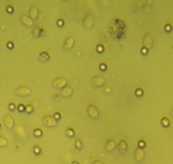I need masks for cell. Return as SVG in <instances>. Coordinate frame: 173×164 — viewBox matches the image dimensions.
<instances>
[{
	"mask_svg": "<svg viewBox=\"0 0 173 164\" xmlns=\"http://www.w3.org/2000/svg\"><path fill=\"white\" fill-rule=\"evenodd\" d=\"M15 93H16V95H19V96L26 97V96H28V95H31L32 90H31L30 88L26 87V86H21V87L16 88Z\"/></svg>",
	"mask_w": 173,
	"mask_h": 164,
	"instance_id": "1",
	"label": "cell"
},
{
	"mask_svg": "<svg viewBox=\"0 0 173 164\" xmlns=\"http://www.w3.org/2000/svg\"><path fill=\"white\" fill-rule=\"evenodd\" d=\"M87 114L91 118L97 119L99 117V110L97 107L93 105H89L87 106Z\"/></svg>",
	"mask_w": 173,
	"mask_h": 164,
	"instance_id": "2",
	"label": "cell"
},
{
	"mask_svg": "<svg viewBox=\"0 0 173 164\" xmlns=\"http://www.w3.org/2000/svg\"><path fill=\"white\" fill-rule=\"evenodd\" d=\"M154 44V40H153V38H152L151 34L150 33H148L144 36L143 39V48L147 49L148 50L149 49H151V47L153 46Z\"/></svg>",
	"mask_w": 173,
	"mask_h": 164,
	"instance_id": "3",
	"label": "cell"
},
{
	"mask_svg": "<svg viewBox=\"0 0 173 164\" xmlns=\"http://www.w3.org/2000/svg\"><path fill=\"white\" fill-rule=\"evenodd\" d=\"M67 80L64 77H57L53 81V86L56 88H64L66 87Z\"/></svg>",
	"mask_w": 173,
	"mask_h": 164,
	"instance_id": "4",
	"label": "cell"
},
{
	"mask_svg": "<svg viewBox=\"0 0 173 164\" xmlns=\"http://www.w3.org/2000/svg\"><path fill=\"white\" fill-rule=\"evenodd\" d=\"M43 123L45 126L48 127V128H54L57 126V120L54 118V117H51V116H48V117H45L43 118Z\"/></svg>",
	"mask_w": 173,
	"mask_h": 164,
	"instance_id": "5",
	"label": "cell"
},
{
	"mask_svg": "<svg viewBox=\"0 0 173 164\" xmlns=\"http://www.w3.org/2000/svg\"><path fill=\"white\" fill-rule=\"evenodd\" d=\"M145 157V152L143 151V149L142 148H137L134 151V158L138 163H141L144 160Z\"/></svg>",
	"mask_w": 173,
	"mask_h": 164,
	"instance_id": "6",
	"label": "cell"
},
{
	"mask_svg": "<svg viewBox=\"0 0 173 164\" xmlns=\"http://www.w3.org/2000/svg\"><path fill=\"white\" fill-rule=\"evenodd\" d=\"M91 83L95 87H102L105 83V79L102 76H97V77H94L92 79Z\"/></svg>",
	"mask_w": 173,
	"mask_h": 164,
	"instance_id": "7",
	"label": "cell"
},
{
	"mask_svg": "<svg viewBox=\"0 0 173 164\" xmlns=\"http://www.w3.org/2000/svg\"><path fill=\"white\" fill-rule=\"evenodd\" d=\"M94 25V18L91 15H86L84 18V26L86 29H92Z\"/></svg>",
	"mask_w": 173,
	"mask_h": 164,
	"instance_id": "8",
	"label": "cell"
},
{
	"mask_svg": "<svg viewBox=\"0 0 173 164\" xmlns=\"http://www.w3.org/2000/svg\"><path fill=\"white\" fill-rule=\"evenodd\" d=\"M74 44H75V38L73 36H71L65 39L64 43V49L65 50H71L73 48Z\"/></svg>",
	"mask_w": 173,
	"mask_h": 164,
	"instance_id": "9",
	"label": "cell"
},
{
	"mask_svg": "<svg viewBox=\"0 0 173 164\" xmlns=\"http://www.w3.org/2000/svg\"><path fill=\"white\" fill-rule=\"evenodd\" d=\"M4 124L7 127V129H13L14 126H15V120L14 118L11 117L10 115H6L4 117Z\"/></svg>",
	"mask_w": 173,
	"mask_h": 164,
	"instance_id": "10",
	"label": "cell"
},
{
	"mask_svg": "<svg viewBox=\"0 0 173 164\" xmlns=\"http://www.w3.org/2000/svg\"><path fill=\"white\" fill-rule=\"evenodd\" d=\"M21 22L26 26H33L34 25V22L33 20L29 16V15H23L21 17Z\"/></svg>",
	"mask_w": 173,
	"mask_h": 164,
	"instance_id": "11",
	"label": "cell"
},
{
	"mask_svg": "<svg viewBox=\"0 0 173 164\" xmlns=\"http://www.w3.org/2000/svg\"><path fill=\"white\" fill-rule=\"evenodd\" d=\"M72 94H73V88L71 87H69V86H66L64 88H62V90L60 92L61 96L64 97V98H67V97L71 96Z\"/></svg>",
	"mask_w": 173,
	"mask_h": 164,
	"instance_id": "12",
	"label": "cell"
},
{
	"mask_svg": "<svg viewBox=\"0 0 173 164\" xmlns=\"http://www.w3.org/2000/svg\"><path fill=\"white\" fill-rule=\"evenodd\" d=\"M116 147V142L115 140H109L105 145V150L108 152H111Z\"/></svg>",
	"mask_w": 173,
	"mask_h": 164,
	"instance_id": "13",
	"label": "cell"
},
{
	"mask_svg": "<svg viewBox=\"0 0 173 164\" xmlns=\"http://www.w3.org/2000/svg\"><path fill=\"white\" fill-rule=\"evenodd\" d=\"M29 16L33 20H35V19L37 18V16H38V8L36 5H33L31 7L30 10H29Z\"/></svg>",
	"mask_w": 173,
	"mask_h": 164,
	"instance_id": "14",
	"label": "cell"
},
{
	"mask_svg": "<svg viewBox=\"0 0 173 164\" xmlns=\"http://www.w3.org/2000/svg\"><path fill=\"white\" fill-rule=\"evenodd\" d=\"M118 148H119V151L120 153L125 154L127 152V151L128 146H127V142L125 140H120L119 145H118Z\"/></svg>",
	"mask_w": 173,
	"mask_h": 164,
	"instance_id": "15",
	"label": "cell"
},
{
	"mask_svg": "<svg viewBox=\"0 0 173 164\" xmlns=\"http://www.w3.org/2000/svg\"><path fill=\"white\" fill-rule=\"evenodd\" d=\"M49 60V55L47 53V52H45V51H43L42 52L40 55H39V60L41 61V62H46V61H48Z\"/></svg>",
	"mask_w": 173,
	"mask_h": 164,
	"instance_id": "16",
	"label": "cell"
},
{
	"mask_svg": "<svg viewBox=\"0 0 173 164\" xmlns=\"http://www.w3.org/2000/svg\"><path fill=\"white\" fill-rule=\"evenodd\" d=\"M65 134H66L69 138H72V137L75 136V131H74L73 129L68 128V129H66V131H65Z\"/></svg>",
	"mask_w": 173,
	"mask_h": 164,
	"instance_id": "17",
	"label": "cell"
},
{
	"mask_svg": "<svg viewBox=\"0 0 173 164\" xmlns=\"http://www.w3.org/2000/svg\"><path fill=\"white\" fill-rule=\"evenodd\" d=\"M40 32H41V29H40V27H39V26H35V28L33 30V35L34 37H38V36H40Z\"/></svg>",
	"mask_w": 173,
	"mask_h": 164,
	"instance_id": "18",
	"label": "cell"
},
{
	"mask_svg": "<svg viewBox=\"0 0 173 164\" xmlns=\"http://www.w3.org/2000/svg\"><path fill=\"white\" fill-rule=\"evenodd\" d=\"M8 145V140L3 136H0V147H5Z\"/></svg>",
	"mask_w": 173,
	"mask_h": 164,
	"instance_id": "19",
	"label": "cell"
},
{
	"mask_svg": "<svg viewBox=\"0 0 173 164\" xmlns=\"http://www.w3.org/2000/svg\"><path fill=\"white\" fill-rule=\"evenodd\" d=\"M33 134H34L35 137L39 138V137H42V136H43V131H42V129H36L33 131Z\"/></svg>",
	"mask_w": 173,
	"mask_h": 164,
	"instance_id": "20",
	"label": "cell"
},
{
	"mask_svg": "<svg viewBox=\"0 0 173 164\" xmlns=\"http://www.w3.org/2000/svg\"><path fill=\"white\" fill-rule=\"evenodd\" d=\"M76 147L77 150H82V147H83V145H82V140H80V139H76Z\"/></svg>",
	"mask_w": 173,
	"mask_h": 164,
	"instance_id": "21",
	"label": "cell"
},
{
	"mask_svg": "<svg viewBox=\"0 0 173 164\" xmlns=\"http://www.w3.org/2000/svg\"><path fill=\"white\" fill-rule=\"evenodd\" d=\"M161 124L164 127H168L170 125V121L168 120L166 117H163L161 119Z\"/></svg>",
	"mask_w": 173,
	"mask_h": 164,
	"instance_id": "22",
	"label": "cell"
},
{
	"mask_svg": "<svg viewBox=\"0 0 173 164\" xmlns=\"http://www.w3.org/2000/svg\"><path fill=\"white\" fill-rule=\"evenodd\" d=\"M33 106L32 105H27L26 106V110H25V111L26 112V113H28V114H30V113H32L33 111Z\"/></svg>",
	"mask_w": 173,
	"mask_h": 164,
	"instance_id": "23",
	"label": "cell"
},
{
	"mask_svg": "<svg viewBox=\"0 0 173 164\" xmlns=\"http://www.w3.org/2000/svg\"><path fill=\"white\" fill-rule=\"evenodd\" d=\"M96 49H97L98 53H99V54H102L104 51V46L102 44H98L97 48H96Z\"/></svg>",
	"mask_w": 173,
	"mask_h": 164,
	"instance_id": "24",
	"label": "cell"
},
{
	"mask_svg": "<svg viewBox=\"0 0 173 164\" xmlns=\"http://www.w3.org/2000/svg\"><path fill=\"white\" fill-rule=\"evenodd\" d=\"M33 151H34V153L36 154V155H39V154L41 153V151H42L41 148L38 145H35L34 148H33Z\"/></svg>",
	"mask_w": 173,
	"mask_h": 164,
	"instance_id": "25",
	"label": "cell"
},
{
	"mask_svg": "<svg viewBox=\"0 0 173 164\" xmlns=\"http://www.w3.org/2000/svg\"><path fill=\"white\" fill-rule=\"evenodd\" d=\"M135 94H136L137 96L140 97V96H142L143 95V90L142 88H137V90L135 91Z\"/></svg>",
	"mask_w": 173,
	"mask_h": 164,
	"instance_id": "26",
	"label": "cell"
},
{
	"mask_svg": "<svg viewBox=\"0 0 173 164\" xmlns=\"http://www.w3.org/2000/svg\"><path fill=\"white\" fill-rule=\"evenodd\" d=\"M57 25H58V26L61 27V26H63L65 25V22H64V21H63L62 19H59V20L57 21Z\"/></svg>",
	"mask_w": 173,
	"mask_h": 164,
	"instance_id": "27",
	"label": "cell"
},
{
	"mask_svg": "<svg viewBox=\"0 0 173 164\" xmlns=\"http://www.w3.org/2000/svg\"><path fill=\"white\" fill-rule=\"evenodd\" d=\"M145 145H146V143L145 141H143V140H140V141H138V147L139 148H143V147H145Z\"/></svg>",
	"mask_w": 173,
	"mask_h": 164,
	"instance_id": "28",
	"label": "cell"
},
{
	"mask_svg": "<svg viewBox=\"0 0 173 164\" xmlns=\"http://www.w3.org/2000/svg\"><path fill=\"white\" fill-rule=\"evenodd\" d=\"M18 110L21 111V112H22V111H25V110H26V106H24V105H19L18 106Z\"/></svg>",
	"mask_w": 173,
	"mask_h": 164,
	"instance_id": "29",
	"label": "cell"
},
{
	"mask_svg": "<svg viewBox=\"0 0 173 164\" xmlns=\"http://www.w3.org/2000/svg\"><path fill=\"white\" fill-rule=\"evenodd\" d=\"M7 11H8L9 13H13V12H14V8H13V6H11V5L7 6Z\"/></svg>",
	"mask_w": 173,
	"mask_h": 164,
	"instance_id": "30",
	"label": "cell"
},
{
	"mask_svg": "<svg viewBox=\"0 0 173 164\" xmlns=\"http://www.w3.org/2000/svg\"><path fill=\"white\" fill-rule=\"evenodd\" d=\"M165 31H166V32H171V30H172V26H171L170 25H166V26H165Z\"/></svg>",
	"mask_w": 173,
	"mask_h": 164,
	"instance_id": "31",
	"label": "cell"
},
{
	"mask_svg": "<svg viewBox=\"0 0 173 164\" xmlns=\"http://www.w3.org/2000/svg\"><path fill=\"white\" fill-rule=\"evenodd\" d=\"M54 117L56 119V120L60 119V113H58V112H56V113L54 114Z\"/></svg>",
	"mask_w": 173,
	"mask_h": 164,
	"instance_id": "32",
	"label": "cell"
},
{
	"mask_svg": "<svg viewBox=\"0 0 173 164\" xmlns=\"http://www.w3.org/2000/svg\"><path fill=\"white\" fill-rule=\"evenodd\" d=\"M9 108H10V110H14L15 109V104H13V103L10 104Z\"/></svg>",
	"mask_w": 173,
	"mask_h": 164,
	"instance_id": "33",
	"label": "cell"
},
{
	"mask_svg": "<svg viewBox=\"0 0 173 164\" xmlns=\"http://www.w3.org/2000/svg\"><path fill=\"white\" fill-rule=\"evenodd\" d=\"M141 51H142V53L143 54V55H146L147 53H148V49H145V48H142V49H141Z\"/></svg>",
	"mask_w": 173,
	"mask_h": 164,
	"instance_id": "34",
	"label": "cell"
},
{
	"mask_svg": "<svg viewBox=\"0 0 173 164\" xmlns=\"http://www.w3.org/2000/svg\"><path fill=\"white\" fill-rule=\"evenodd\" d=\"M99 68H100V69H102V71H105V69H106V66L103 64V65H100V66H99Z\"/></svg>",
	"mask_w": 173,
	"mask_h": 164,
	"instance_id": "35",
	"label": "cell"
},
{
	"mask_svg": "<svg viewBox=\"0 0 173 164\" xmlns=\"http://www.w3.org/2000/svg\"><path fill=\"white\" fill-rule=\"evenodd\" d=\"M92 164H104L103 162H101V161H98V160H97V161H94L93 163Z\"/></svg>",
	"mask_w": 173,
	"mask_h": 164,
	"instance_id": "36",
	"label": "cell"
},
{
	"mask_svg": "<svg viewBox=\"0 0 173 164\" xmlns=\"http://www.w3.org/2000/svg\"><path fill=\"white\" fill-rule=\"evenodd\" d=\"M8 47H9L10 49H13V47H14V44L10 42V43L8 44Z\"/></svg>",
	"mask_w": 173,
	"mask_h": 164,
	"instance_id": "37",
	"label": "cell"
},
{
	"mask_svg": "<svg viewBox=\"0 0 173 164\" xmlns=\"http://www.w3.org/2000/svg\"><path fill=\"white\" fill-rule=\"evenodd\" d=\"M71 164H80V163H79L78 162H76V161H74V162H73Z\"/></svg>",
	"mask_w": 173,
	"mask_h": 164,
	"instance_id": "38",
	"label": "cell"
},
{
	"mask_svg": "<svg viewBox=\"0 0 173 164\" xmlns=\"http://www.w3.org/2000/svg\"><path fill=\"white\" fill-rule=\"evenodd\" d=\"M172 115H173V111H172Z\"/></svg>",
	"mask_w": 173,
	"mask_h": 164,
	"instance_id": "39",
	"label": "cell"
}]
</instances>
